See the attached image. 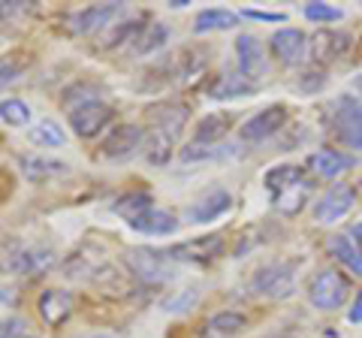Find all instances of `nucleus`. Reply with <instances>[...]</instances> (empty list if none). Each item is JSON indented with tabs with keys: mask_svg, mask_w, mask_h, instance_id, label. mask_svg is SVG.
Segmentation results:
<instances>
[{
	"mask_svg": "<svg viewBox=\"0 0 362 338\" xmlns=\"http://www.w3.org/2000/svg\"><path fill=\"white\" fill-rule=\"evenodd\" d=\"M121 16H124V4H94L66 16V28L76 37H94V33L112 28Z\"/></svg>",
	"mask_w": 362,
	"mask_h": 338,
	"instance_id": "0eeeda50",
	"label": "nucleus"
},
{
	"mask_svg": "<svg viewBox=\"0 0 362 338\" xmlns=\"http://www.w3.org/2000/svg\"><path fill=\"white\" fill-rule=\"evenodd\" d=\"M206 70H209V49L187 46V49H178L173 64L166 66V82L175 88H194L202 82Z\"/></svg>",
	"mask_w": 362,
	"mask_h": 338,
	"instance_id": "39448f33",
	"label": "nucleus"
},
{
	"mask_svg": "<svg viewBox=\"0 0 362 338\" xmlns=\"http://www.w3.org/2000/svg\"><path fill=\"white\" fill-rule=\"evenodd\" d=\"M173 148H175L173 139L160 136V133H145V148H142V154H145V161H148V163L163 166L169 157H173Z\"/></svg>",
	"mask_w": 362,
	"mask_h": 338,
	"instance_id": "473e14b6",
	"label": "nucleus"
},
{
	"mask_svg": "<svg viewBox=\"0 0 362 338\" xmlns=\"http://www.w3.org/2000/svg\"><path fill=\"white\" fill-rule=\"evenodd\" d=\"M326 251H329L344 269H350L354 275H362V251L350 242L347 233L344 235H329V239H326Z\"/></svg>",
	"mask_w": 362,
	"mask_h": 338,
	"instance_id": "a878e982",
	"label": "nucleus"
},
{
	"mask_svg": "<svg viewBox=\"0 0 362 338\" xmlns=\"http://www.w3.org/2000/svg\"><path fill=\"white\" fill-rule=\"evenodd\" d=\"M148 209H154V197L148 194V190H130V194H121L115 202H112V211L121 215L124 221L139 218Z\"/></svg>",
	"mask_w": 362,
	"mask_h": 338,
	"instance_id": "cd10ccee",
	"label": "nucleus"
},
{
	"mask_svg": "<svg viewBox=\"0 0 362 338\" xmlns=\"http://www.w3.org/2000/svg\"><path fill=\"white\" fill-rule=\"evenodd\" d=\"M166 42H169V25H163V21H151V25H145L139 37L133 40L130 54L133 58H145V54L160 52Z\"/></svg>",
	"mask_w": 362,
	"mask_h": 338,
	"instance_id": "b1692460",
	"label": "nucleus"
},
{
	"mask_svg": "<svg viewBox=\"0 0 362 338\" xmlns=\"http://www.w3.org/2000/svg\"><path fill=\"white\" fill-rule=\"evenodd\" d=\"M354 284L341 269H317L305 284V296L317 311H338L350 299Z\"/></svg>",
	"mask_w": 362,
	"mask_h": 338,
	"instance_id": "f257e3e1",
	"label": "nucleus"
},
{
	"mask_svg": "<svg viewBox=\"0 0 362 338\" xmlns=\"http://www.w3.org/2000/svg\"><path fill=\"white\" fill-rule=\"evenodd\" d=\"M308 194H311V182L308 178H302V182L296 185H290L284 187L281 194H275V209H278V215H284V218H296L299 211L308 206Z\"/></svg>",
	"mask_w": 362,
	"mask_h": 338,
	"instance_id": "5701e85b",
	"label": "nucleus"
},
{
	"mask_svg": "<svg viewBox=\"0 0 362 338\" xmlns=\"http://www.w3.org/2000/svg\"><path fill=\"white\" fill-rule=\"evenodd\" d=\"M0 121L9 127H25V124H30V106L21 97L0 100Z\"/></svg>",
	"mask_w": 362,
	"mask_h": 338,
	"instance_id": "72a5a7b5",
	"label": "nucleus"
},
{
	"mask_svg": "<svg viewBox=\"0 0 362 338\" xmlns=\"http://www.w3.org/2000/svg\"><path fill=\"white\" fill-rule=\"evenodd\" d=\"M235 61H239V73L245 78H251L254 85H257V78H263L269 73L263 42L254 33H239V40H235Z\"/></svg>",
	"mask_w": 362,
	"mask_h": 338,
	"instance_id": "4468645a",
	"label": "nucleus"
},
{
	"mask_svg": "<svg viewBox=\"0 0 362 338\" xmlns=\"http://www.w3.org/2000/svg\"><path fill=\"white\" fill-rule=\"evenodd\" d=\"M269 46H272V54H275L284 66H296V64H302L305 58H308V37L296 28L275 30L272 40H269Z\"/></svg>",
	"mask_w": 362,
	"mask_h": 338,
	"instance_id": "2eb2a0df",
	"label": "nucleus"
},
{
	"mask_svg": "<svg viewBox=\"0 0 362 338\" xmlns=\"http://www.w3.org/2000/svg\"><path fill=\"white\" fill-rule=\"evenodd\" d=\"M354 46V40H350V33L344 30H335V28H320L314 30L308 37V58L317 64V66H326L338 58H344Z\"/></svg>",
	"mask_w": 362,
	"mask_h": 338,
	"instance_id": "9d476101",
	"label": "nucleus"
},
{
	"mask_svg": "<svg viewBox=\"0 0 362 338\" xmlns=\"http://www.w3.org/2000/svg\"><path fill=\"white\" fill-rule=\"evenodd\" d=\"M190 4V0H169V6H173V9H185Z\"/></svg>",
	"mask_w": 362,
	"mask_h": 338,
	"instance_id": "a18cd8bd",
	"label": "nucleus"
},
{
	"mask_svg": "<svg viewBox=\"0 0 362 338\" xmlns=\"http://www.w3.org/2000/svg\"><path fill=\"white\" fill-rule=\"evenodd\" d=\"M226 251V239L221 233L202 235V239H190L178 247H169L175 263H190V266H211L214 260H221Z\"/></svg>",
	"mask_w": 362,
	"mask_h": 338,
	"instance_id": "9b49d317",
	"label": "nucleus"
},
{
	"mask_svg": "<svg viewBox=\"0 0 362 338\" xmlns=\"http://www.w3.org/2000/svg\"><path fill=\"white\" fill-rule=\"evenodd\" d=\"M242 16L245 18H254V21H272V25H278V21H287L284 13H263V9H245Z\"/></svg>",
	"mask_w": 362,
	"mask_h": 338,
	"instance_id": "ea45409f",
	"label": "nucleus"
},
{
	"mask_svg": "<svg viewBox=\"0 0 362 338\" xmlns=\"http://www.w3.org/2000/svg\"><path fill=\"white\" fill-rule=\"evenodd\" d=\"M356 91H359V94H362V73H359V76H356Z\"/></svg>",
	"mask_w": 362,
	"mask_h": 338,
	"instance_id": "09e8293b",
	"label": "nucleus"
},
{
	"mask_svg": "<svg viewBox=\"0 0 362 338\" xmlns=\"http://www.w3.org/2000/svg\"><path fill=\"white\" fill-rule=\"evenodd\" d=\"M25 330H28V323L21 317H4L0 320V338H18Z\"/></svg>",
	"mask_w": 362,
	"mask_h": 338,
	"instance_id": "58836bf2",
	"label": "nucleus"
},
{
	"mask_svg": "<svg viewBox=\"0 0 362 338\" xmlns=\"http://www.w3.org/2000/svg\"><path fill=\"white\" fill-rule=\"evenodd\" d=\"M127 227L133 230V233H142V235H173L178 227H181V221L173 215V211H166V209H148L145 215H139V218H133V221H127Z\"/></svg>",
	"mask_w": 362,
	"mask_h": 338,
	"instance_id": "6ab92c4d",
	"label": "nucleus"
},
{
	"mask_svg": "<svg viewBox=\"0 0 362 338\" xmlns=\"http://www.w3.org/2000/svg\"><path fill=\"white\" fill-rule=\"evenodd\" d=\"M18 173L28 182H52V178H64L70 173V163L58 161V157H45V154H21Z\"/></svg>",
	"mask_w": 362,
	"mask_h": 338,
	"instance_id": "a211bd4d",
	"label": "nucleus"
},
{
	"mask_svg": "<svg viewBox=\"0 0 362 338\" xmlns=\"http://www.w3.org/2000/svg\"><path fill=\"white\" fill-rule=\"evenodd\" d=\"M284 124H287V106H266V109L254 112V115L242 124L239 136L245 142H263L269 136H275Z\"/></svg>",
	"mask_w": 362,
	"mask_h": 338,
	"instance_id": "ddd939ff",
	"label": "nucleus"
},
{
	"mask_svg": "<svg viewBox=\"0 0 362 338\" xmlns=\"http://www.w3.org/2000/svg\"><path fill=\"white\" fill-rule=\"evenodd\" d=\"M263 338H296V335H284V332H278V335H263Z\"/></svg>",
	"mask_w": 362,
	"mask_h": 338,
	"instance_id": "49530a36",
	"label": "nucleus"
},
{
	"mask_svg": "<svg viewBox=\"0 0 362 338\" xmlns=\"http://www.w3.org/2000/svg\"><path fill=\"white\" fill-rule=\"evenodd\" d=\"M254 91H257V85L251 82V78H245L242 73H230V70L214 76V82L206 88V94L211 100H235V97H247Z\"/></svg>",
	"mask_w": 362,
	"mask_h": 338,
	"instance_id": "4be33fe9",
	"label": "nucleus"
},
{
	"mask_svg": "<svg viewBox=\"0 0 362 338\" xmlns=\"http://www.w3.org/2000/svg\"><path fill=\"white\" fill-rule=\"evenodd\" d=\"M18 338H40V335H33V332H30V330H25V332H21V335H18Z\"/></svg>",
	"mask_w": 362,
	"mask_h": 338,
	"instance_id": "de8ad7c7",
	"label": "nucleus"
},
{
	"mask_svg": "<svg viewBox=\"0 0 362 338\" xmlns=\"http://www.w3.org/2000/svg\"><path fill=\"white\" fill-rule=\"evenodd\" d=\"M239 25V13L233 9H223V6H209L197 13L194 18V33H209V30H230Z\"/></svg>",
	"mask_w": 362,
	"mask_h": 338,
	"instance_id": "bb28decb",
	"label": "nucleus"
},
{
	"mask_svg": "<svg viewBox=\"0 0 362 338\" xmlns=\"http://www.w3.org/2000/svg\"><path fill=\"white\" fill-rule=\"evenodd\" d=\"M145 18H148V16L139 13V16H133L127 21H118V25H112L109 33H106V40H103V49H127L130 52L133 40L142 33V21Z\"/></svg>",
	"mask_w": 362,
	"mask_h": 338,
	"instance_id": "393cba45",
	"label": "nucleus"
},
{
	"mask_svg": "<svg viewBox=\"0 0 362 338\" xmlns=\"http://www.w3.org/2000/svg\"><path fill=\"white\" fill-rule=\"evenodd\" d=\"M66 118H70V127H73L76 136L94 139V136H100V133L109 127V121L115 118V109H112L109 103H103V100H97V103H88V106L73 109Z\"/></svg>",
	"mask_w": 362,
	"mask_h": 338,
	"instance_id": "f8f14e48",
	"label": "nucleus"
},
{
	"mask_svg": "<svg viewBox=\"0 0 362 338\" xmlns=\"http://www.w3.org/2000/svg\"><path fill=\"white\" fill-rule=\"evenodd\" d=\"M206 330L211 335H221V338H233V335H239L247 330V317L242 311H218V314H211L209 323H206Z\"/></svg>",
	"mask_w": 362,
	"mask_h": 338,
	"instance_id": "c85d7f7f",
	"label": "nucleus"
},
{
	"mask_svg": "<svg viewBox=\"0 0 362 338\" xmlns=\"http://www.w3.org/2000/svg\"><path fill=\"white\" fill-rule=\"evenodd\" d=\"M338 136H341L344 145H350V148H359V151H362V121H356V124H341V127H338Z\"/></svg>",
	"mask_w": 362,
	"mask_h": 338,
	"instance_id": "4c0bfd02",
	"label": "nucleus"
},
{
	"mask_svg": "<svg viewBox=\"0 0 362 338\" xmlns=\"http://www.w3.org/2000/svg\"><path fill=\"white\" fill-rule=\"evenodd\" d=\"M326 82H329V76H326L323 66H311V70H305L302 78H299V91L302 94H317L320 88H326Z\"/></svg>",
	"mask_w": 362,
	"mask_h": 338,
	"instance_id": "c9c22d12",
	"label": "nucleus"
},
{
	"mask_svg": "<svg viewBox=\"0 0 362 338\" xmlns=\"http://www.w3.org/2000/svg\"><path fill=\"white\" fill-rule=\"evenodd\" d=\"M54 263V254L49 247L25 245V242H9L0 257V266L9 275H40Z\"/></svg>",
	"mask_w": 362,
	"mask_h": 338,
	"instance_id": "7ed1b4c3",
	"label": "nucleus"
},
{
	"mask_svg": "<svg viewBox=\"0 0 362 338\" xmlns=\"http://www.w3.org/2000/svg\"><path fill=\"white\" fill-rule=\"evenodd\" d=\"M197 302V293L194 290H187V296H178V299H173V302H166V311H187L190 305Z\"/></svg>",
	"mask_w": 362,
	"mask_h": 338,
	"instance_id": "a19ab883",
	"label": "nucleus"
},
{
	"mask_svg": "<svg viewBox=\"0 0 362 338\" xmlns=\"http://www.w3.org/2000/svg\"><path fill=\"white\" fill-rule=\"evenodd\" d=\"M230 209H233V194H230V190H226V187H211L197 202H190L187 221L190 223H209V221L223 218Z\"/></svg>",
	"mask_w": 362,
	"mask_h": 338,
	"instance_id": "dca6fc26",
	"label": "nucleus"
},
{
	"mask_svg": "<svg viewBox=\"0 0 362 338\" xmlns=\"http://www.w3.org/2000/svg\"><path fill=\"white\" fill-rule=\"evenodd\" d=\"M97 100H103V91H100L97 85L76 82V85H70V88H66V91H64L61 103H64V109H66V115H70L73 109H78V106H88V103H97Z\"/></svg>",
	"mask_w": 362,
	"mask_h": 338,
	"instance_id": "7c9ffc66",
	"label": "nucleus"
},
{
	"mask_svg": "<svg viewBox=\"0 0 362 338\" xmlns=\"http://www.w3.org/2000/svg\"><path fill=\"white\" fill-rule=\"evenodd\" d=\"M88 338H106V335H88Z\"/></svg>",
	"mask_w": 362,
	"mask_h": 338,
	"instance_id": "8fccbe9b",
	"label": "nucleus"
},
{
	"mask_svg": "<svg viewBox=\"0 0 362 338\" xmlns=\"http://www.w3.org/2000/svg\"><path fill=\"white\" fill-rule=\"evenodd\" d=\"M37 311L45 326H61L70 320L73 314V293L70 290H61V287H49L40 293L37 299Z\"/></svg>",
	"mask_w": 362,
	"mask_h": 338,
	"instance_id": "f3484780",
	"label": "nucleus"
},
{
	"mask_svg": "<svg viewBox=\"0 0 362 338\" xmlns=\"http://www.w3.org/2000/svg\"><path fill=\"white\" fill-rule=\"evenodd\" d=\"M302 178H305L302 166H272L269 173H266L263 182H266V187L272 190V197H275V194H281L284 187L302 182Z\"/></svg>",
	"mask_w": 362,
	"mask_h": 338,
	"instance_id": "2f4dec72",
	"label": "nucleus"
},
{
	"mask_svg": "<svg viewBox=\"0 0 362 338\" xmlns=\"http://www.w3.org/2000/svg\"><path fill=\"white\" fill-rule=\"evenodd\" d=\"M21 73H25V64H18L13 58H0V91L9 88L13 82H18Z\"/></svg>",
	"mask_w": 362,
	"mask_h": 338,
	"instance_id": "e433bc0d",
	"label": "nucleus"
},
{
	"mask_svg": "<svg viewBox=\"0 0 362 338\" xmlns=\"http://www.w3.org/2000/svg\"><path fill=\"white\" fill-rule=\"evenodd\" d=\"M124 269L127 275L136 278L139 284H163L175 275V260L169 251H157V247H133L124 254Z\"/></svg>",
	"mask_w": 362,
	"mask_h": 338,
	"instance_id": "f03ea898",
	"label": "nucleus"
},
{
	"mask_svg": "<svg viewBox=\"0 0 362 338\" xmlns=\"http://www.w3.org/2000/svg\"><path fill=\"white\" fill-rule=\"evenodd\" d=\"M145 148V130L139 124H115L109 127L103 145H100V157L112 163L130 161L133 154H139Z\"/></svg>",
	"mask_w": 362,
	"mask_h": 338,
	"instance_id": "423d86ee",
	"label": "nucleus"
},
{
	"mask_svg": "<svg viewBox=\"0 0 362 338\" xmlns=\"http://www.w3.org/2000/svg\"><path fill=\"white\" fill-rule=\"evenodd\" d=\"M347 323H350V326L362 323V290L354 293V302H350V311H347Z\"/></svg>",
	"mask_w": 362,
	"mask_h": 338,
	"instance_id": "79ce46f5",
	"label": "nucleus"
},
{
	"mask_svg": "<svg viewBox=\"0 0 362 338\" xmlns=\"http://www.w3.org/2000/svg\"><path fill=\"white\" fill-rule=\"evenodd\" d=\"M251 290L257 296H266V299H290L296 293V272H293L290 263H272L257 269L251 275Z\"/></svg>",
	"mask_w": 362,
	"mask_h": 338,
	"instance_id": "20e7f679",
	"label": "nucleus"
},
{
	"mask_svg": "<svg viewBox=\"0 0 362 338\" xmlns=\"http://www.w3.org/2000/svg\"><path fill=\"white\" fill-rule=\"evenodd\" d=\"M148 121H151V133H160V136L178 142L181 130L187 127V118H190V106L181 103V100H163V103H154L148 106Z\"/></svg>",
	"mask_w": 362,
	"mask_h": 338,
	"instance_id": "6e6552de",
	"label": "nucleus"
},
{
	"mask_svg": "<svg viewBox=\"0 0 362 338\" xmlns=\"http://www.w3.org/2000/svg\"><path fill=\"white\" fill-rule=\"evenodd\" d=\"M9 299H13V290H9V287H0V305H6Z\"/></svg>",
	"mask_w": 362,
	"mask_h": 338,
	"instance_id": "c03bdc74",
	"label": "nucleus"
},
{
	"mask_svg": "<svg viewBox=\"0 0 362 338\" xmlns=\"http://www.w3.org/2000/svg\"><path fill=\"white\" fill-rule=\"evenodd\" d=\"M230 127H233V115H230V112H211V115H206V118L197 124L190 145H199V148H211L214 142H221L226 133H230Z\"/></svg>",
	"mask_w": 362,
	"mask_h": 338,
	"instance_id": "412c9836",
	"label": "nucleus"
},
{
	"mask_svg": "<svg viewBox=\"0 0 362 338\" xmlns=\"http://www.w3.org/2000/svg\"><path fill=\"white\" fill-rule=\"evenodd\" d=\"M305 166H308V173L317 175V178H335V175L347 173V169L354 166V161H350L347 154L335 151V148H320V151L308 154Z\"/></svg>",
	"mask_w": 362,
	"mask_h": 338,
	"instance_id": "aec40b11",
	"label": "nucleus"
},
{
	"mask_svg": "<svg viewBox=\"0 0 362 338\" xmlns=\"http://www.w3.org/2000/svg\"><path fill=\"white\" fill-rule=\"evenodd\" d=\"M354 206H356V187L347 182H335L332 187H326V194H320V199L314 202L311 211L317 223H335Z\"/></svg>",
	"mask_w": 362,
	"mask_h": 338,
	"instance_id": "1a4fd4ad",
	"label": "nucleus"
},
{
	"mask_svg": "<svg viewBox=\"0 0 362 338\" xmlns=\"http://www.w3.org/2000/svg\"><path fill=\"white\" fill-rule=\"evenodd\" d=\"M302 16L308 18V21H341L344 18V13L338 6H329V4H305L302 6Z\"/></svg>",
	"mask_w": 362,
	"mask_h": 338,
	"instance_id": "f704fd0d",
	"label": "nucleus"
},
{
	"mask_svg": "<svg viewBox=\"0 0 362 338\" xmlns=\"http://www.w3.org/2000/svg\"><path fill=\"white\" fill-rule=\"evenodd\" d=\"M347 235H350V242H354L359 251H362V223H354V227L347 230Z\"/></svg>",
	"mask_w": 362,
	"mask_h": 338,
	"instance_id": "37998d69",
	"label": "nucleus"
},
{
	"mask_svg": "<svg viewBox=\"0 0 362 338\" xmlns=\"http://www.w3.org/2000/svg\"><path fill=\"white\" fill-rule=\"evenodd\" d=\"M30 142L37 145V148H61L66 142V133L54 118H42V121H37V127L30 130Z\"/></svg>",
	"mask_w": 362,
	"mask_h": 338,
	"instance_id": "c756f323",
	"label": "nucleus"
}]
</instances>
